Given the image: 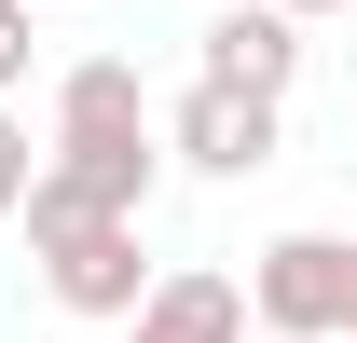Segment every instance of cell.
Here are the masks:
<instances>
[{
    "label": "cell",
    "instance_id": "9",
    "mask_svg": "<svg viewBox=\"0 0 357 343\" xmlns=\"http://www.w3.org/2000/svg\"><path fill=\"white\" fill-rule=\"evenodd\" d=\"M289 14H303V28H316V14H357V0H289Z\"/></svg>",
    "mask_w": 357,
    "mask_h": 343
},
{
    "label": "cell",
    "instance_id": "10",
    "mask_svg": "<svg viewBox=\"0 0 357 343\" xmlns=\"http://www.w3.org/2000/svg\"><path fill=\"white\" fill-rule=\"evenodd\" d=\"M275 343H344V330H275Z\"/></svg>",
    "mask_w": 357,
    "mask_h": 343
},
{
    "label": "cell",
    "instance_id": "8",
    "mask_svg": "<svg viewBox=\"0 0 357 343\" xmlns=\"http://www.w3.org/2000/svg\"><path fill=\"white\" fill-rule=\"evenodd\" d=\"M28 178H42V151H28V124H14V96H0V220L28 206Z\"/></svg>",
    "mask_w": 357,
    "mask_h": 343
},
{
    "label": "cell",
    "instance_id": "3",
    "mask_svg": "<svg viewBox=\"0 0 357 343\" xmlns=\"http://www.w3.org/2000/svg\"><path fill=\"white\" fill-rule=\"evenodd\" d=\"M248 316L261 330H357V234H275L248 261Z\"/></svg>",
    "mask_w": 357,
    "mask_h": 343
},
{
    "label": "cell",
    "instance_id": "5",
    "mask_svg": "<svg viewBox=\"0 0 357 343\" xmlns=\"http://www.w3.org/2000/svg\"><path fill=\"white\" fill-rule=\"evenodd\" d=\"M124 343H248V289L220 261H178V275H151V302L124 316Z\"/></svg>",
    "mask_w": 357,
    "mask_h": 343
},
{
    "label": "cell",
    "instance_id": "6",
    "mask_svg": "<svg viewBox=\"0 0 357 343\" xmlns=\"http://www.w3.org/2000/svg\"><path fill=\"white\" fill-rule=\"evenodd\" d=\"M206 69H220V83L289 96V83H303V14H289V0H234L220 28H206Z\"/></svg>",
    "mask_w": 357,
    "mask_h": 343
},
{
    "label": "cell",
    "instance_id": "7",
    "mask_svg": "<svg viewBox=\"0 0 357 343\" xmlns=\"http://www.w3.org/2000/svg\"><path fill=\"white\" fill-rule=\"evenodd\" d=\"M28 55H42V0H0V96L28 83Z\"/></svg>",
    "mask_w": 357,
    "mask_h": 343
},
{
    "label": "cell",
    "instance_id": "1",
    "mask_svg": "<svg viewBox=\"0 0 357 343\" xmlns=\"http://www.w3.org/2000/svg\"><path fill=\"white\" fill-rule=\"evenodd\" d=\"M151 178H165V137L137 110V69L83 55L55 83V137H42V178L14 220H151Z\"/></svg>",
    "mask_w": 357,
    "mask_h": 343
},
{
    "label": "cell",
    "instance_id": "2",
    "mask_svg": "<svg viewBox=\"0 0 357 343\" xmlns=\"http://www.w3.org/2000/svg\"><path fill=\"white\" fill-rule=\"evenodd\" d=\"M28 261L69 316H137L151 302V261H137V220H28Z\"/></svg>",
    "mask_w": 357,
    "mask_h": 343
},
{
    "label": "cell",
    "instance_id": "4",
    "mask_svg": "<svg viewBox=\"0 0 357 343\" xmlns=\"http://www.w3.org/2000/svg\"><path fill=\"white\" fill-rule=\"evenodd\" d=\"M275 110H289V96H261V83H220V69H206V83L165 110V151H178L192 178H261V165H275Z\"/></svg>",
    "mask_w": 357,
    "mask_h": 343
}]
</instances>
